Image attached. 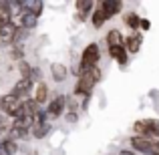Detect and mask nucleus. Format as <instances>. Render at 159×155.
I'll return each instance as SVG.
<instances>
[{"instance_id": "obj_1", "label": "nucleus", "mask_w": 159, "mask_h": 155, "mask_svg": "<svg viewBox=\"0 0 159 155\" xmlns=\"http://www.w3.org/2000/svg\"><path fill=\"white\" fill-rule=\"evenodd\" d=\"M101 81V71L99 66L89 69L85 73H79V81L75 85V95H83V97H89L91 91L95 89V85Z\"/></svg>"}, {"instance_id": "obj_2", "label": "nucleus", "mask_w": 159, "mask_h": 155, "mask_svg": "<svg viewBox=\"0 0 159 155\" xmlns=\"http://www.w3.org/2000/svg\"><path fill=\"white\" fill-rule=\"evenodd\" d=\"M99 58H101V51H99V44L97 43H91L89 47H85V51L81 54V62H79V66H75V73H85V71L89 69H95L99 62Z\"/></svg>"}, {"instance_id": "obj_3", "label": "nucleus", "mask_w": 159, "mask_h": 155, "mask_svg": "<svg viewBox=\"0 0 159 155\" xmlns=\"http://www.w3.org/2000/svg\"><path fill=\"white\" fill-rule=\"evenodd\" d=\"M0 113L4 117H12L14 119H20L22 117V101L16 99L14 95H0Z\"/></svg>"}, {"instance_id": "obj_4", "label": "nucleus", "mask_w": 159, "mask_h": 155, "mask_svg": "<svg viewBox=\"0 0 159 155\" xmlns=\"http://www.w3.org/2000/svg\"><path fill=\"white\" fill-rule=\"evenodd\" d=\"M135 129V135L139 137H147V139H159V121L155 119H141V121H135L133 125Z\"/></svg>"}, {"instance_id": "obj_5", "label": "nucleus", "mask_w": 159, "mask_h": 155, "mask_svg": "<svg viewBox=\"0 0 159 155\" xmlns=\"http://www.w3.org/2000/svg\"><path fill=\"white\" fill-rule=\"evenodd\" d=\"M131 147L135 151L143 153V155H155V139H147V137H139V135H133L131 137Z\"/></svg>"}, {"instance_id": "obj_6", "label": "nucleus", "mask_w": 159, "mask_h": 155, "mask_svg": "<svg viewBox=\"0 0 159 155\" xmlns=\"http://www.w3.org/2000/svg\"><path fill=\"white\" fill-rule=\"evenodd\" d=\"M32 87H34V83H32L30 79H18V81L14 83V87H12L10 95H14L16 99L24 101V99H28V95L32 93Z\"/></svg>"}, {"instance_id": "obj_7", "label": "nucleus", "mask_w": 159, "mask_h": 155, "mask_svg": "<svg viewBox=\"0 0 159 155\" xmlns=\"http://www.w3.org/2000/svg\"><path fill=\"white\" fill-rule=\"evenodd\" d=\"M65 109H66V99L62 97V95H57V97L48 103V107H47L48 119H57V117H61L62 113H65Z\"/></svg>"}, {"instance_id": "obj_8", "label": "nucleus", "mask_w": 159, "mask_h": 155, "mask_svg": "<svg viewBox=\"0 0 159 155\" xmlns=\"http://www.w3.org/2000/svg\"><path fill=\"white\" fill-rule=\"evenodd\" d=\"M16 28L18 26L14 22H0V44H12Z\"/></svg>"}, {"instance_id": "obj_9", "label": "nucleus", "mask_w": 159, "mask_h": 155, "mask_svg": "<svg viewBox=\"0 0 159 155\" xmlns=\"http://www.w3.org/2000/svg\"><path fill=\"white\" fill-rule=\"evenodd\" d=\"M99 6L103 8V12H105V16L109 20V18H113L115 14H119L121 8H123V4H121L119 0H103V2H99Z\"/></svg>"}, {"instance_id": "obj_10", "label": "nucleus", "mask_w": 159, "mask_h": 155, "mask_svg": "<svg viewBox=\"0 0 159 155\" xmlns=\"http://www.w3.org/2000/svg\"><path fill=\"white\" fill-rule=\"evenodd\" d=\"M20 4H22V10H26V12H30V14H34L36 18L43 14L44 2H40V0H20Z\"/></svg>"}, {"instance_id": "obj_11", "label": "nucleus", "mask_w": 159, "mask_h": 155, "mask_svg": "<svg viewBox=\"0 0 159 155\" xmlns=\"http://www.w3.org/2000/svg\"><path fill=\"white\" fill-rule=\"evenodd\" d=\"M77 14H79V20H87V16L95 10L93 6V0H77Z\"/></svg>"}, {"instance_id": "obj_12", "label": "nucleus", "mask_w": 159, "mask_h": 155, "mask_svg": "<svg viewBox=\"0 0 159 155\" xmlns=\"http://www.w3.org/2000/svg\"><path fill=\"white\" fill-rule=\"evenodd\" d=\"M141 44H143V36H141L139 32H133V34H129L127 39H125V48H127V52H137L141 48Z\"/></svg>"}, {"instance_id": "obj_13", "label": "nucleus", "mask_w": 159, "mask_h": 155, "mask_svg": "<svg viewBox=\"0 0 159 155\" xmlns=\"http://www.w3.org/2000/svg\"><path fill=\"white\" fill-rule=\"evenodd\" d=\"M36 24H39V18H36L34 14H30V12H26V10L20 12V28H24V30H32Z\"/></svg>"}, {"instance_id": "obj_14", "label": "nucleus", "mask_w": 159, "mask_h": 155, "mask_svg": "<svg viewBox=\"0 0 159 155\" xmlns=\"http://www.w3.org/2000/svg\"><path fill=\"white\" fill-rule=\"evenodd\" d=\"M109 57H113L119 65H127V48H125V44H121V47H109Z\"/></svg>"}, {"instance_id": "obj_15", "label": "nucleus", "mask_w": 159, "mask_h": 155, "mask_svg": "<svg viewBox=\"0 0 159 155\" xmlns=\"http://www.w3.org/2000/svg\"><path fill=\"white\" fill-rule=\"evenodd\" d=\"M107 44L109 47H121V44H125V39L121 36V32L117 30V28H113V30L107 32Z\"/></svg>"}, {"instance_id": "obj_16", "label": "nucleus", "mask_w": 159, "mask_h": 155, "mask_svg": "<svg viewBox=\"0 0 159 155\" xmlns=\"http://www.w3.org/2000/svg\"><path fill=\"white\" fill-rule=\"evenodd\" d=\"M51 73H52V79H54V81L61 83V81H65V79H66V73H69V71H66L65 65H61V62H54V65L51 66Z\"/></svg>"}, {"instance_id": "obj_17", "label": "nucleus", "mask_w": 159, "mask_h": 155, "mask_svg": "<svg viewBox=\"0 0 159 155\" xmlns=\"http://www.w3.org/2000/svg\"><path fill=\"white\" fill-rule=\"evenodd\" d=\"M32 99H34L39 105H43L48 99V87L44 85V83H39V85H36V91H34V97H32Z\"/></svg>"}, {"instance_id": "obj_18", "label": "nucleus", "mask_w": 159, "mask_h": 155, "mask_svg": "<svg viewBox=\"0 0 159 155\" xmlns=\"http://www.w3.org/2000/svg\"><path fill=\"white\" fill-rule=\"evenodd\" d=\"M91 20H93V26H103V22L107 20V16H105V12H103V8L99 6H95V10H93V16H91Z\"/></svg>"}, {"instance_id": "obj_19", "label": "nucleus", "mask_w": 159, "mask_h": 155, "mask_svg": "<svg viewBox=\"0 0 159 155\" xmlns=\"http://www.w3.org/2000/svg\"><path fill=\"white\" fill-rule=\"evenodd\" d=\"M48 131H51V125H48V123H39V125H34V127H32V135H34L36 139L47 137Z\"/></svg>"}, {"instance_id": "obj_20", "label": "nucleus", "mask_w": 159, "mask_h": 155, "mask_svg": "<svg viewBox=\"0 0 159 155\" xmlns=\"http://www.w3.org/2000/svg\"><path fill=\"white\" fill-rule=\"evenodd\" d=\"M0 143H2V147L6 149L8 155H16V151H18V145H16V141L10 139V137H4V139H0Z\"/></svg>"}, {"instance_id": "obj_21", "label": "nucleus", "mask_w": 159, "mask_h": 155, "mask_svg": "<svg viewBox=\"0 0 159 155\" xmlns=\"http://www.w3.org/2000/svg\"><path fill=\"white\" fill-rule=\"evenodd\" d=\"M125 22H127V26H129V28H133V30L141 28V18L135 14V12H131V14L125 16Z\"/></svg>"}, {"instance_id": "obj_22", "label": "nucleus", "mask_w": 159, "mask_h": 155, "mask_svg": "<svg viewBox=\"0 0 159 155\" xmlns=\"http://www.w3.org/2000/svg\"><path fill=\"white\" fill-rule=\"evenodd\" d=\"M18 71H20V79H30V75H32V66L28 65L26 61L18 62Z\"/></svg>"}, {"instance_id": "obj_23", "label": "nucleus", "mask_w": 159, "mask_h": 155, "mask_svg": "<svg viewBox=\"0 0 159 155\" xmlns=\"http://www.w3.org/2000/svg\"><path fill=\"white\" fill-rule=\"evenodd\" d=\"M10 54H12V58H14L16 62H22L24 61V48H22V44H16V47H12V51H10Z\"/></svg>"}, {"instance_id": "obj_24", "label": "nucleus", "mask_w": 159, "mask_h": 155, "mask_svg": "<svg viewBox=\"0 0 159 155\" xmlns=\"http://www.w3.org/2000/svg\"><path fill=\"white\" fill-rule=\"evenodd\" d=\"M26 34H28V30H24V28H16V34H14V40H12V47H16V44L20 43V40H24L26 39Z\"/></svg>"}, {"instance_id": "obj_25", "label": "nucleus", "mask_w": 159, "mask_h": 155, "mask_svg": "<svg viewBox=\"0 0 159 155\" xmlns=\"http://www.w3.org/2000/svg\"><path fill=\"white\" fill-rule=\"evenodd\" d=\"M77 119H79V115H77V113H73V111H69V113H66V121H69V123H77Z\"/></svg>"}, {"instance_id": "obj_26", "label": "nucleus", "mask_w": 159, "mask_h": 155, "mask_svg": "<svg viewBox=\"0 0 159 155\" xmlns=\"http://www.w3.org/2000/svg\"><path fill=\"white\" fill-rule=\"evenodd\" d=\"M149 26H151V22H149V20H145V18L141 20V28H143V30H147Z\"/></svg>"}, {"instance_id": "obj_27", "label": "nucleus", "mask_w": 159, "mask_h": 155, "mask_svg": "<svg viewBox=\"0 0 159 155\" xmlns=\"http://www.w3.org/2000/svg\"><path fill=\"white\" fill-rule=\"evenodd\" d=\"M119 155H133V153H131V151H125V149H123V151H121Z\"/></svg>"}]
</instances>
